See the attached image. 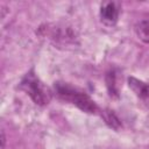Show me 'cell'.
Segmentation results:
<instances>
[{"instance_id":"1","label":"cell","mask_w":149,"mask_h":149,"mask_svg":"<svg viewBox=\"0 0 149 149\" xmlns=\"http://www.w3.org/2000/svg\"><path fill=\"white\" fill-rule=\"evenodd\" d=\"M55 92L59 99L76 105L78 108L86 113L95 114L99 112V107L94 100H92L85 92L71 86L68 83H55Z\"/></svg>"},{"instance_id":"2","label":"cell","mask_w":149,"mask_h":149,"mask_svg":"<svg viewBox=\"0 0 149 149\" xmlns=\"http://www.w3.org/2000/svg\"><path fill=\"white\" fill-rule=\"evenodd\" d=\"M20 90L30 97V99L38 106L48 105L51 100V90L36 76L34 70L28 71L20 81Z\"/></svg>"},{"instance_id":"3","label":"cell","mask_w":149,"mask_h":149,"mask_svg":"<svg viewBox=\"0 0 149 149\" xmlns=\"http://www.w3.org/2000/svg\"><path fill=\"white\" fill-rule=\"evenodd\" d=\"M120 6L115 1H106L100 7V20L105 26L112 27L118 22Z\"/></svg>"},{"instance_id":"4","label":"cell","mask_w":149,"mask_h":149,"mask_svg":"<svg viewBox=\"0 0 149 149\" xmlns=\"http://www.w3.org/2000/svg\"><path fill=\"white\" fill-rule=\"evenodd\" d=\"M128 86L143 104L149 106V84H147L135 77H129Z\"/></svg>"},{"instance_id":"5","label":"cell","mask_w":149,"mask_h":149,"mask_svg":"<svg viewBox=\"0 0 149 149\" xmlns=\"http://www.w3.org/2000/svg\"><path fill=\"white\" fill-rule=\"evenodd\" d=\"M115 70H109L106 73V86L111 98H119V84H118V76Z\"/></svg>"},{"instance_id":"6","label":"cell","mask_w":149,"mask_h":149,"mask_svg":"<svg viewBox=\"0 0 149 149\" xmlns=\"http://www.w3.org/2000/svg\"><path fill=\"white\" fill-rule=\"evenodd\" d=\"M135 34L142 42L149 44V16L140 20L135 24Z\"/></svg>"},{"instance_id":"7","label":"cell","mask_w":149,"mask_h":149,"mask_svg":"<svg viewBox=\"0 0 149 149\" xmlns=\"http://www.w3.org/2000/svg\"><path fill=\"white\" fill-rule=\"evenodd\" d=\"M101 115H104L105 121H106L107 125L111 126L112 128L118 129V128L120 127V121H119V119L115 116V114L113 113V111H105V112H102Z\"/></svg>"},{"instance_id":"8","label":"cell","mask_w":149,"mask_h":149,"mask_svg":"<svg viewBox=\"0 0 149 149\" xmlns=\"http://www.w3.org/2000/svg\"><path fill=\"white\" fill-rule=\"evenodd\" d=\"M5 142H6L5 132H3V130H1V149H5Z\"/></svg>"}]
</instances>
